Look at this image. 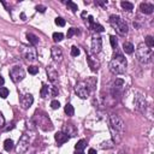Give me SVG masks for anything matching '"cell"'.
Returning <instances> with one entry per match:
<instances>
[{"instance_id": "cell-1", "label": "cell", "mask_w": 154, "mask_h": 154, "mask_svg": "<svg viewBox=\"0 0 154 154\" xmlns=\"http://www.w3.org/2000/svg\"><path fill=\"white\" fill-rule=\"evenodd\" d=\"M110 131L112 135V140L114 143H119L124 136V131H125V124L122 120V118L117 114H111L110 116Z\"/></svg>"}, {"instance_id": "cell-2", "label": "cell", "mask_w": 154, "mask_h": 154, "mask_svg": "<svg viewBox=\"0 0 154 154\" xmlns=\"http://www.w3.org/2000/svg\"><path fill=\"white\" fill-rule=\"evenodd\" d=\"M108 69L113 75H122L126 70V59L122 53H116L108 64Z\"/></svg>"}, {"instance_id": "cell-3", "label": "cell", "mask_w": 154, "mask_h": 154, "mask_svg": "<svg viewBox=\"0 0 154 154\" xmlns=\"http://www.w3.org/2000/svg\"><path fill=\"white\" fill-rule=\"evenodd\" d=\"M33 120H34L35 125L39 126L40 129H42L43 131L53 130V123L51 122L47 113H45L43 111H36L34 117H33Z\"/></svg>"}, {"instance_id": "cell-4", "label": "cell", "mask_w": 154, "mask_h": 154, "mask_svg": "<svg viewBox=\"0 0 154 154\" xmlns=\"http://www.w3.org/2000/svg\"><path fill=\"white\" fill-rule=\"evenodd\" d=\"M136 58L141 64H148L153 59V51L148 48L144 42H141L136 48Z\"/></svg>"}, {"instance_id": "cell-5", "label": "cell", "mask_w": 154, "mask_h": 154, "mask_svg": "<svg viewBox=\"0 0 154 154\" xmlns=\"http://www.w3.org/2000/svg\"><path fill=\"white\" fill-rule=\"evenodd\" d=\"M110 23H111V25L113 27V29H114L120 36H125V35L128 34V30H129L128 24H126V22H125L124 19H122L119 16L112 15V16L110 17Z\"/></svg>"}, {"instance_id": "cell-6", "label": "cell", "mask_w": 154, "mask_h": 154, "mask_svg": "<svg viewBox=\"0 0 154 154\" xmlns=\"http://www.w3.org/2000/svg\"><path fill=\"white\" fill-rule=\"evenodd\" d=\"M29 146H30V137H29V135L23 134L21 136V138L18 140V143L16 146V152L18 154H23V153H25L28 150Z\"/></svg>"}, {"instance_id": "cell-7", "label": "cell", "mask_w": 154, "mask_h": 154, "mask_svg": "<svg viewBox=\"0 0 154 154\" xmlns=\"http://www.w3.org/2000/svg\"><path fill=\"white\" fill-rule=\"evenodd\" d=\"M22 54L24 57V59L27 61H34L36 60L37 58V52H36V48L33 47V46H23L22 47Z\"/></svg>"}, {"instance_id": "cell-8", "label": "cell", "mask_w": 154, "mask_h": 154, "mask_svg": "<svg viewBox=\"0 0 154 154\" xmlns=\"http://www.w3.org/2000/svg\"><path fill=\"white\" fill-rule=\"evenodd\" d=\"M146 106H147V101L144 96L140 93H136L134 96V108L137 112H143L146 110Z\"/></svg>"}, {"instance_id": "cell-9", "label": "cell", "mask_w": 154, "mask_h": 154, "mask_svg": "<svg viewBox=\"0 0 154 154\" xmlns=\"http://www.w3.org/2000/svg\"><path fill=\"white\" fill-rule=\"evenodd\" d=\"M10 77H11V80L15 82V83H18L21 81H23V78L25 77V72L22 67L19 66H15L11 69L10 71Z\"/></svg>"}, {"instance_id": "cell-10", "label": "cell", "mask_w": 154, "mask_h": 154, "mask_svg": "<svg viewBox=\"0 0 154 154\" xmlns=\"http://www.w3.org/2000/svg\"><path fill=\"white\" fill-rule=\"evenodd\" d=\"M75 92L81 99H87L89 96V89L87 88V84L84 82H78L75 87Z\"/></svg>"}, {"instance_id": "cell-11", "label": "cell", "mask_w": 154, "mask_h": 154, "mask_svg": "<svg viewBox=\"0 0 154 154\" xmlns=\"http://www.w3.org/2000/svg\"><path fill=\"white\" fill-rule=\"evenodd\" d=\"M102 48V40L100 36H94L92 39V51L94 54H99Z\"/></svg>"}, {"instance_id": "cell-12", "label": "cell", "mask_w": 154, "mask_h": 154, "mask_svg": "<svg viewBox=\"0 0 154 154\" xmlns=\"http://www.w3.org/2000/svg\"><path fill=\"white\" fill-rule=\"evenodd\" d=\"M51 54H52V58L55 63H61L63 61V51H61L60 47L53 46L51 48Z\"/></svg>"}, {"instance_id": "cell-13", "label": "cell", "mask_w": 154, "mask_h": 154, "mask_svg": "<svg viewBox=\"0 0 154 154\" xmlns=\"http://www.w3.org/2000/svg\"><path fill=\"white\" fill-rule=\"evenodd\" d=\"M87 63H88V66L90 67V70L94 72L98 71L100 67V61L96 58H94L93 55H90L89 53H87Z\"/></svg>"}, {"instance_id": "cell-14", "label": "cell", "mask_w": 154, "mask_h": 154, "mask_svg": "<svg viewBox=\"0 0 154 154\" xmlns=\"http://www.w3.org/2000/svg\"><path fill=\"white\" fill-rule=\"evenodd\" d=\"M34 102V98L31 94H24L22 98H21V106L23 110H28Z\"/></svg>"}, {"instance_id": "cell-15", "label": "cell", "mask_w": 154, "mask_h": 154, "mask_svg": "<svg viewBox=\"0 0 154 154\" xmlns=\"http://www.w3.org/2000/svg\"><path fill=\"white\" fill-rule=\"evenodd\" d=\"M47 75H48L49 81H51L53 84H55V82H57V80H58V72H57V70H55L53 66H48V67H47Z\"/></svg>"}, {"instance_id": "cell-16", "label": "cell", "mask_w": 154, "mask_h": 154, "mask_svg": "<svg viewBox=\"0 0 154 154\" xmlns=\"http://www.w3.org/2000/svg\"><path fill=\"white\" fill-rule=\"evenodd\" d=\"M88 22H89V25H90V29H92V30H94V31H96V33H102V31L105 30L101 24L94 22V18H93L92 16L88 17Z\"/></svg>"}, {"instance_id": "cell-17", "label": "cell", "mask_w": 154, "mask_h": 154, "mask_svg": "<svg viewBox=\"0 0 154 154\" xmlns=\"http://www.w3.org/2000/svg\"><path fill=\"white\" fill-rule=\"evenodd\" d=\"M54 138H55L57 143L60 146V144H64L65 142H67L70 137H69L66 134H64L63 131H59V132H57V134L54 135Z\"/></svg>"}, {"instance_id": "cell-18", "label": "cell", "mask_w": 154, "mask_h": 154, "mask_svg": "<svg viewBox=\"0 0 154 154\" xmlns=\"http://www.w3.org/2000/svg\"><path fill=\"white\" fill-rule=\"evenodd\" d=\"M63 132L66 134V135L70 137V136H76L77 130H76V128H75L72 124H65V125H64V129H63Z\"/></svg>"}, {"instance_id": "cell-19", "label": "cell", "mask_w": 154, "mask_h": 154, "mask_svg": "<svg viewBox=\"0 0 154 154\" xmlns=\"http://www.w3.org/2000/svg\"><path fill=\"white\" fill-rule=\"evenodd\" d=\"M140 10H141V12H143L146 15H152L153 10H154V6L152 4H148V3H142L140 5Z\"/></svg>"}, {"instance_id": "cell-20", "label": "cell", "mask_w": 154, "mask_h": 154, "mask_svg": "<svg viewBox=\"0 0 154 154\" xmlns=\"http://www.w3.org/2000/svg\"><path fill=\"white\" fill-rule=\"evenodd\" d=\"M27 39H28L29 43H30L33 47H34V46H36V45L39 43V37H37L36 35L31 34V33H28V34H27Z\"/></svg>"}, {"instance_id": "cell-21", "label": "cell", "mask_w": 154, "mask_h": 154, "mask_svg": "<svg viewBox=\"0 0 154 154\" xmlns=\"http://www.w3.org/2000/svg\"><path fill=\"white\" fill-rule=\"evenodd\" d=\"M84 83L87 84V88L90 89V90H93V89L96 87V80L94 78V77H90V78H88Z\"/></svg>"}, {"instance_id": "cell-22", "label": "cell", "mask_w": 154, "mask_h": 154, "mask_svg": "<svg viewBox=\"0 0 154 154\" xmlns=\"http://www.w3.org/2000/svg\"><path fill=\"white\" fill-rule=\"evenodd\" d=\"M123 49H124L125 53L131 54V53L134 52V45H132L131 42H124V43H123Z\"/></svg>"}, {"instance_id": "cell-23", "label": "cell", "mask_w": 154, "mask_h": 154, "mask_svg": "<svg viewBox=\"0 0 154 154\" xmlns=\"http://www.w3.org/2000/svg\"><path fill=\"white\" fill-rule=\"evenodd\" d=\"M51 93V90H49V88H48V86L47 84H42V88H41V90H40V95H41V98H47L48 96V94Z\"/></svg>"}, {"instance_id": "cell-24", "label": "cell", "mask_w": 154, "mask_h": 154, "mask_svg": "<svg viewBox=\"0 0 154 154\" xmlns=\"http://www.w3.org/2000/svg\"><path fill=\"white\" fill-rule=\"evenodd\" d=\"M86 146H87V141H86V140H80L78 142L76 143L75 149H76V150H83V149L86 148Z\"/></svg>"}, {"instance_id": "cell-25", "label": "cell", "mask_w": 154, "mask_h": 154, "mask_svg": "<svg viewBox=\"0 0 154 154\" xmlns=\"http://www.w3.org/2000/svg\"><path fill=\"white\" fill-rule=\"evenodd\" d=\"M64 111H65V113H66V114H67L69 117L73 116V113H75L73 106H72L71 104H66V105H65V107H64Z\"/></svg>"}, {"instance_id": "cell-26", "label": "cell", "mask_w": 154, "mask_h": 154, "mask_svg": "<svg viewBox=\"0 0 154 154\" xmlns=\"http://www.w3.org/2000/svg\"><path fill=\"white\" fill-rule=\"evenodd\" d=\"M4 148H5V150H6V152L12 150V148H13V141H12L11 138L5 140V142H4Z\"/></svg>"}, {"instance_id": "cell-27", "label": "cell", "mask_w": 154, "mask_h": 154, "mask_svg": "<svg viewBox=\"0 0 154 154\" xmlns=\"http://www.w3.org/2000/svg\"><path fill=\"white\" fill-rule=\"evenodd\" d=\"M120 6H122L125 11H128V12L132 11V9H134V5H132L131 3H129V1H122V3H120Z\"/></svg>"}, {"instance_id": "cell-28", "label": "cell", "mask_w": 154, "mask_h": 154, "mask_svg": "<svg viewBox=\"0 0 154 154\" xmlns=\"http://www.w3.org/2000/svg\"><path fill=\"white\" fill-rule=\"evenodd\" d=\"M144 45H146L148 48H150V49H152V48L154 47V39H153L150 35H148V36L144 39Z\"/></svg>"}, {"instance_id": "cell-29", "label": "cell", "mask_w": 154, "mask_h": 154, "mask_svg": "<svg viewBox=\"0 0 154 154\" xmlns=\"http://www.w3.org/2000/svg\"><path fill=\"white\" fill-rule=\"evenodd\" d=\"M9 96V89L5 87H0V98L6 99Z\"/></svg>"}, {"instance_id": "cell-30", "label": "cell", "mask_w": 154, "mask_h": 154, "mask_svg": "<svg viewBox=\"0 0 154 154\" xmlns=\"http://www.w3.org/2000/svg\"><path fill=\"white\" fill-rule=\"evenodd\" d=\"M63 39H64V35H63L61 33H54V34H53V40H54V42H60Z\"/></svg>"}, {"instance_id": "cell-31", "label": "cell", "mask_w": 154, "mask_h": 154, "mask_svg": "<svg viewBox=\"0 0 154 154\" xmlns=\"http://www.w3.org/2000/svg\"><path fill=\"white\" fill-rule=\"evenodd\" d=\"M110 41H111V46H112V48H117V46H118V41H117V37L116 36H113V35H111L110 36Z\"/></svg>"}, {"instance_id": "cell-32", "label": "cell", "mask_w": 154, "mask_h": 154, "mask_svg": "<svg viewBox=\"0 0 154 154\" xmlns=\"http://www.w3.org/2000/svg\"><path fill=\"white\" fill-rule=\"evenodd\" d=\"M78 54H80V48L76 47V46H72L71 47V55L72 57H77Z\"/></svg>"}, {"instance_id": "cell-33", "label": "cell", "mask_w": 154, "mask_h": 154, "mask_svg": "<svg viewBox=\"0 0 154 154\" xmlns=\"http://www.w3.org/2000/svg\"><path fill=\"white\" fill-rule=\"evenodd\" d=\"M66 5H67L72 11H77V10H78V6H77V4H75L73 1H67Z\"/></svg>"}, {"instance_id": "cell-34", "label": "cell", "mask_w": 154, "mask_h": 154, "mask_svg": "<svg viewBox=\"0 0 154 154\" xmlns=\"http://www.w3.org/2000/svg\"><path fill=\"white\" fill-rule=\"evenodd\" d=\"M55 24L59 25V27H64L65 25V19L61 18V17H57L55 18Z\"/></svg>"}, {"instance_id": "cell-35", "label": "cell", "mask_w": 154, "mask_h": 154, "mask_svg": "<svg viewBox=\"0 0 154 154\" xmlns=\"http://www.w3.org/2000/svg\"><path fill=\"white\" fill-rule=\"evenodd\" d=\"M28 72L30 75H36L39 72V67H36V66H29L28 67Z\"/></svg>"}, {"instance_id": "cell-36", "label": "cell", "mask_w": 154, "mask_h": 154, "mask_svg": "<svg viewBox=\"0 0 154 154\" xmlns=\"http://www.w3.org/2000/svg\"><path fill=\"white\" fill-rule=\"evenodd\" d=\"M77 33V30L75 29V28H70L69 30H67V34H66V36H67V39H70V37H72L75 34Z\"/></svg>"}, {"instance_id": "cell-37", "label": "cell", "mask_w": 154, "mask_h": 154, "mask_svg": "<svg viewBox=\"0 0 154 154\" xmlns=\"http://www.w3.org/2000/svg\"><path fill=\"white\" fill-rule=\"evenodd\" d=\"M51 94H52V96H57L58 94H59V90H58V88L55 87V86H53V87H51Z\"/></svg>"}, {"instance_id": "cell-38", "label": "cell", "mask_w": 154, "mask_h": 154, "mask_svg": "<svg viewBox=\"0 0 154 154\" xmlns=\"http://www.w3.org/2000/svg\"><path fill=\"white\" fill-rule=\"evenodd\" d=\"M51 107H52L53 110H57V108H59V107H60V104H59V101H58V100H53V101L51 102Z\"/></svg>"}, {"instance_id": "cell-39", "label": "cell", "mask_w": 154, "mask_h": 154, "mask_svg": "<svg viewBox=\"0 0 154 154\" xmlns=\"http://www.w3.org/2000/svg\"><path fill=\"white\" fill-rule=\"evenodd\" d=\"M4 125H5V117L3 116L1 112H0V129L4 128Z\"/></svg>"}, {"instance_id": "cell-40", "label": "cell", "mask_w": 154, "mask_h": 154, "mask_svg": "<svg viewBox=\"0 0 154 154\" xmlns=\"http://www.w3.org/2000/svg\"><path fill=\"white\" fill-rule=\"evenodd\" d=\"M46 10H47V9H46V6H43V5H37V6H36V11H37V12L43 13Z\"/></svg>"}, {"instance_id": "cell-41", "label": "cell", "mask_w": 154, "mask_h": 154, "mask_svg": "<svg viewBox=\"0 0 154 154\" xmlns=\"http://www.w3.org/2000/svg\"><path fill=\"white\" fill-rule=\"evenodd\" d=\"M5 83V80H4V77L3 76H0V87H3Z\"/></svg>"}, {"instance_id": "cell-42", "label": "cell", "mask_w": 154, "mask_h": 154, "mask_svg": "<svg viewBox=\"0 0 154 154\" xmlns=\"http://www.w3.org/2000/svg\"><path fill=\"white\" fill-rule=\"evenodd\" d=\"M88 154H96V150H95L94 148H90L89 152H88Z\"/></svg>"}, {"instance_id": "cell-43", "label": "cell", "mask_w": 154, "mask_h": 154, "mask_svg": "<svg viewBox=\"0 0 154 154\" xmlns=\"http://www.w3.org/2000/svg\"><path fill=\"white\" fill-rule=\"evenodd\" d=\"M118 154H128V153H126V152H125L124 149H120V150L118 152Z\"/></svg>"}, {"instance_id": "cell-44", "label": "cell", "mask_w": 154, "mask_h": 154, "mask_svg": "<svg viewBox=\"0 0 154 154\" xmlns=\"http://www.w3.org/2000/svg\"><path fill=\"white\" fill-rule=\"evenodd\" d=\"M75 154H84V153H83V150H76Z\"/></svg>"}]
</instances>
